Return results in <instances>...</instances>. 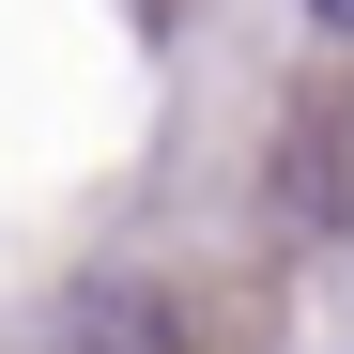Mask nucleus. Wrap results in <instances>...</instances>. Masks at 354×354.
I'll return each mask as SVG.
<instances>
[{
	"label": "nucleus",
	"instance_id": "f03ea898",
	"mask_svg": "<svg viewBox=\"0 0 354 354\" xmlns=\"http://www.w3.org/2000/svg\"><path fill=\"white\" fill-rule=\"evenodd\" d=\"M308 16H324V31H354V0H308Z\"/></svg>",
	"mask_w": 354,
	"mask_h": 354
},
{
	"label": "nucleus",
	"instance_id": "f257e3e1",
	"mask_svg": "<svg viewBox=\"0 0 354 354\" xmlns=\"http://www.w3.org/2000/svg\"><path fill=\"white\" fill-rule=\"evenodd\" d=\"M62 354H185V339H169V308L139 277H77L62 292Z\"/></svg>",
	"mask_w": 354,
	"mask_h": 354
}]
</instances>
